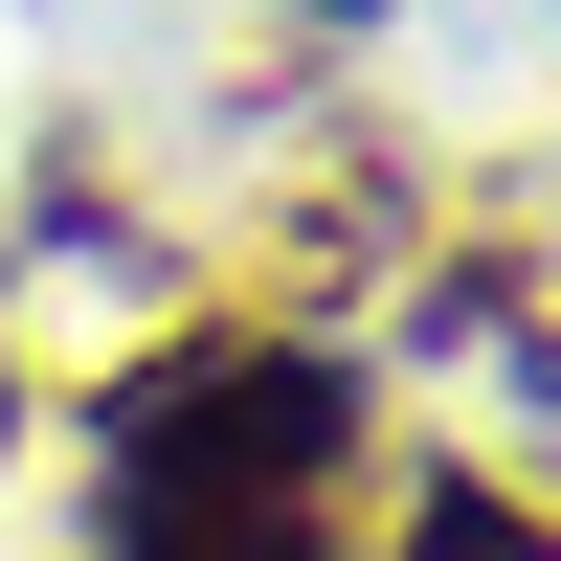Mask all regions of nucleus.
I'll list each match as a JSON object with an SVG mask.
<instances>
[{"label":"nucleus","instance_id":"4","mask_svg":"<svg viewBox=\"0 0 561 561\" xmlns=\"http://www.w3.org/2000/svg\"><path fill=\"white\" fill-rule=\"evenodd\" d=\"M0 404H23V382H0Z\"/></svg>","mask_w":561,"mask_h":561},{"label":"nucleus","instance_id":"1","mask_svg":"<svg viewBox=\"0 0 561 561\" xmlns=\"http://www.w3.org/2000/svg\"><path fill=\"white\" fill-rule=\"evenodd\" d=\"M337 449H359V382L314 337H203L113 404V539L135 517H314Z\"/></svg>","mask_w":561,"mask_h":561},{"label":"nucleus","instance_id":"2","mask_svg":"<svg viewBox=\"0 0 561 561\" xmlns=\"http://www.w3.org/2000/svg\"><path fill=\"white\" fill-rule=\"evenodd\" d=\"M404 561H561V539H539L494 472H427V494H404Z\"/></svg>","mask_w":561,"mask_h":561},{"label":"nucleus","instance_id":"3","mask_svg":"<svg viewBox=\"0 0 561 561\" xmlns=\"http://www.w3.org/2000/svg\"><path fill=\"white\" fill-rule=\"evenodd\" d=\"M113 561H337V539H314V517H135Z\"/></svg>","mask_w":561,"mask_h":561}]
</instances>
